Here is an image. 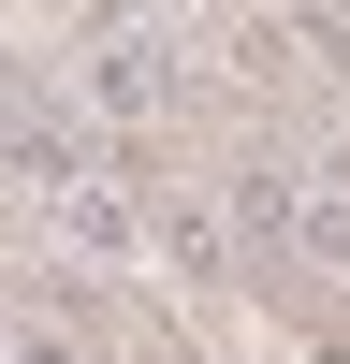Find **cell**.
Here are the masks:
<instances>
[{"instance_id": "cell-1", "label": "cell", "mask_w": 350, "mask_h": 364, "mask_svg": "<svg viewBox=\"0 0 350 364\" xmlns=\"http://www.w3.org/2000/svg\"><path fill=\"white\" fill-rule=\"evenodd\" d=\"M73 117L88 132H175L190 117V44L175 29H102L73 58Z\"/></svg>"}, {"instance_id": "cell-2", "label": "cell", "mask_w": 350, "mask_h": 364, "mask_svg": "<svg viewBox=\"0 0 350 364\" xmlns=\"http://www.w3.org/2000/svg\"><path fill=\"white\" fill-rule=\"evenodd\" d=\"M219 219H233V262H248L262 291L307 277V161H233L219 175Z\"/></svg>"}, {"instance_id": "cell-3", "label": "cell", "mask_w": 350, "mask_h": 364, "mask_svg": "<svg viewBox=\"0 0 350 364\" xmlns=\"http://www.w3.org/2000/svg\"><path fill=\"white\" fill-rule=\"evenodd\" d=\"M58 233H73V248H102V262H132V248H146V219H132V204L102 190V175H88V190L58 204Z\"/></svg>"}, {"instance_id": "cell-4", "label": "cell", "mask_w": 350, "mask_h": 364, "mask_svg": "<svg viewBox=\"0 0 350 364\" xmlns=\"http://www.w3.org/2000/svg\"><path fill=\"white\" fill-rule=\"evenodd\" d=\"M132 364H204V350H132Z\"/></svg>"}]
</instances>
